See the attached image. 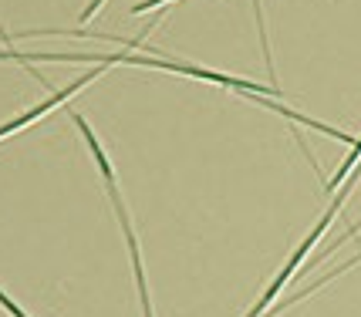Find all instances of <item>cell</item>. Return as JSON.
<instances>
[{
  "label": "cell",
  "instance_id": "cell-5",
  "mask_svg": "<svg viewBox=\"0 0 361 317\" xmlns=\"http://www.w3.org/2000/svg\"><path fill=\"white\" fill-rule=\"evenodd\" d=\"M102 4H105V0H92V4H88V7L81 11V20H92V17H94V11H98Z\"/></svg>",
  "mask_w": 361,
  "mask_h": 317
},
{
  "label": "cell",
  "instance_id": "cell-4",
  "mask_svg": "<svg viewBox=\"0 0 361 317\" xmlns=\"http://www.w3.org/2000/svg\"><path fill=\"white\" fill-rule=\"evenodd\" d=\"M162 4H169V0H142L132 7V14H145V11H152V7H162Z\"/></svg>",
  "mask_w": 361,
  "mask_h": 317
},
{
  "label": "cell",
  "instance_id": "cell-3",
  "mask_svg": "<svg viewBox=\"0 0 361 317\" xmlns=\"http://www.w3.org/2000/svg\"><path fill=\"white\" fill-rule=\"evenodd\" d=\"M0 307H4V311H7V314H11V317H31V314H27V311H20V307H17V304L11 301V297H7L4 290H0Z\"/></svg>",
  "mask_w": 361,
  "mask_h": 317
},
{
  "label": "cell",
  "instance_id": "cell-1",
  "mask_svg": "<svg viewBox=\"0 0 361 317\" xmlns=\"http://www.w3.org/2000/svg\"><path fill=\"white\" fill-rule=\"evenodd\" d=\"M75 125L81 128L85 142H88V149H92L94 166L102 169V179H105V189H109V196H111V206H115V216H118V223H122V233H126L128 254H132V267H135V284H139L142 314H145V317H156V314H152V301H149V287H145V270H142V250H139V240H135L132 220H128V213H126V199H122V192H118V182H115V173H111V162H109V156H105V149L98 145V139H94L92 125H88V122H85L81 115H75Z\"/></svg>",
  "mask_w": 361,
  "mask_h": 317
},
{
  "label": "cell",
  "instance_id": "cell-2",
  "mask_svg": "<svg viewBox=\"0 0 361 317\" xmlns=\"http://www.w3.org/2000/svg\"><path fill=\"white\" fill-rule=\"evenodd\" d=\"M98 75H105V64H102V68H94V71H85L81 78H75V81H71V85H64L61 92H54V95H51V98H44L41 105H34V108H27V111H24V115H17V118H11L7 125H0V139H7L11 132H20V128H27V125H31V122H37L41 115H47V111H51V108H58L61 101H68V98H75V95H78V92H81V88H85V85H92V81L98 78Z\"/></svg>",
  "mask_w": 361,
  "mask_h": 317
}]
</instances>
